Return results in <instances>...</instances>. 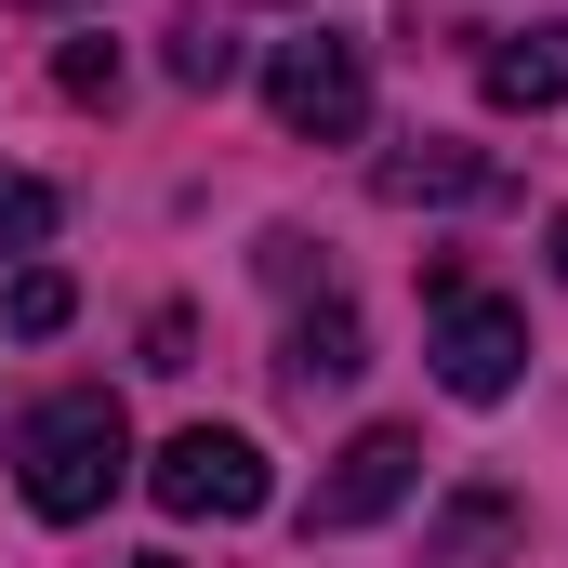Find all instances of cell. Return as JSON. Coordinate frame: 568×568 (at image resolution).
<instances>
[{
  "mask_svg": "<svg viewBox=\"0 0 568 568\" xmlns=\"http://www.w3.org/2000/svg\"><path fill=\"white\" fill-rule=\"evenodd\" d=\"M133 476V424H120V397L106 384H80V397H40L27 436H13V489H27V516H53V529H80V516H106V489Z\"/></svg>",
  "mask_w": 568,
  "mask_h": 568,
  "instance_id": "obj_1",
  "label": "cell"
},
{
  "mask_svg": "<svg viewBox=\"0 0 568 568\" xmlns=\"http://www.w3.org/2000/svg\"><path fill=\"white\" fill-rule=\"evenodd\" d=\"M424 304H436V384H449L463 410L516 397V371H529V317H516L503 291H476L463 265H436V278H424Z\"/></svg>",
  "mask_w": 568,
  "mask_h": 568,
  "instance_id": "obj_2",
  "label": "cell"
},
{
  "mask_svg": "<svg viewBox=\"0 0 568 568\" xmlns=\"http://www.w3.org/2000/svg\"><path fill=\"white\" fill-rule=\"evenodd\" d=\"M265 106H278V133H304V145L371 133V53H357L344 27H291L278 53H265Z\"/></svg>",
  "mask_w": 568,
  "mask_h": 568,
  "instance_id": "obj_3",
  "label": "cell"
},
{
  "mask_svg": "<svg viewBox=\"0 0 568 568\" xmlns=\"http://www.w3.org/2000/svg\"><path fill=\"white\" fill-rule=\"evenodd\" d=\"M145 489H159V516H212V529H239V516H265V449L239 424H185L159 436V463H145Z\"/></svg>",
  "mask_w": 568,
  "mask_h": 568,
  "instance_id": "obj_4",
  "label": "cell"
},
{
  "mask_svg": "<svg viewBox=\"0 0 568 568\" xmlns=\"http://www.w3.org/2000/svg\"><path fill=\"white\" fill-rule=\"evenodd\" d=\"M410 489H424V436H410V424H371V436H344V449H331V476L304 489V542H344V529L397 516Z\"/></svg>",
  "mask_w": 568,
  "mask_h": 568,
  "instance_id": "obj_5",
  "label": "cell"
},
{
  "mask_svg": "<svg viewBox=\"0 0 568 568\" xmlns=\"http://www.w3.org/2000/svg\"><path fill=\"white\" fill-rule=\"evenodd\" d=\"M516 542H529V503L516 489H449L436 503V529H424V568H516Z\"/></svg>",
  "mask_w": 568,
  "mask_h": 568,
  "instance_id": "obj_6",
  "label": "cell"
},
{
  "mask_svg": "<svg viewBox=\"0 0 568 568\" xmlns=\"http://www.w3.org/2000/svg\"><path fill=\"white\" fill-rule=\"evenodd\" d=\"M476 93H489V106H516V120L568 106V13L516 27V40H489V53H476Z\"/></svg>",
  "mask_w": 568,
  "mask_h": 568,
  "instance_id": "obj_7",
  "label": "cell"
},
{
  "mask_svg": "<svg viewBox=\"0 0 568 568\" xmlns=\"http://www.w3.org/2000/svg\"><path fill=\"white\" fill-rule=\"evenodd\" d=\"M371 371V331H357V304H317V317H291V344H278V384L291 397H344Z\"/></svg>",
  "mask_w": 568,
  "mask_h": 568,
  "instance_id": "obj_8",
  "label": "cell"
},
{
  "mask_svg": "<svg viewBox=\"0 0 568 568\" xmlns=\"http://www.w3.org/2000/svg\"><path fill=\"white\" fill-rule=\"evenodd\" d=\"M371 185H384V199H397V212H424V199H489V185H503V172H489V159H476V145H384V172H371Z\"/></svg>",
  "mask_w": 568,
  "mask_h": 568,
  "instance_id": "obj_9",
  "label": "cell"
},
{
  "mask_svg": "<svg viewBox=\"0 0 568 568\" xmlns=\"http://www.w3.org/2000/svg\"><path fill=\"white\" fill-rule=\"evenodd\" d=\"M40 239H53V185H40V172H0V265L40 252Z\"/></svg>",
  "mask_w": 568,
  "mask_h": 568,
  "instance_id": "obj_10",
  "label": "cell"
},
{
  "mask_svg": "<svg viewBox=\"0 0 568 568\" xmlns=\"http://www.w3.org/2000/svg\"><path fill=\"white\" fill-rule=\"evenodd\" d=\"M172 80H185V93H225V80H239V40H225V27L199 13V27L172 40Z\"/></svg>",
  "mask_w": 568,
  "mask_h": 568,
  "instance_id": "obj_11",
  "label": "cell"
},
{
  "mask_svg": "<svg viewBox=\"0 0 568 568\" xmlns=\"http://www.w3.org/2000/svg\"><path fill=\"white\" fill-rule=\"evenodd\" d=\"M67 317H80V291L53 278V265H27V278H13V331H27V344H53Z\"/></svg>",
  "mask_w": 568,
  "mask_h": 568,
  "instance_id": "obj_12",
  "label": "cell"
},
{
  "mask_svg": "<svg viewBox=\"0 0 568 568\" xmlns=\"http://www.w3.org/2000/svg\"><path fill=\"white\" fill-rule=\"evenodd\" d=\"M53 80H67V106H120V53H106V40H67Z\"/></svg>",
  "mask_w": 568,
  "mask_h": 568,
  "instance_id": "obj_13",
  "label": "cell"
},
{
  "mask_svg": "<svg viewBox=\"0 0 568 568\" xmlns=\"http://www.w3.org/2000/svg\"><path fill=\"white\" fill-rule=\"evenodd\" d=\"M556 278H568V212H556Z\"/></svg>",
  "mask_w": 568,
  "mask_h": 568,
  "instance_id": "obj_14",
  "label": "cell"
},
{
  "mask_svg": "<svg viewBox=\"0 0 568 568\" xmlns=\"http://www.w3.org/2000/svg\"><path fill=\"white\" fill-rule=\"evenodd\" d=\"M120 568H185V556H120Z\"/></svg>",
  "mask_w": 568,
  "mask_h": 568,
  "instance_id": "obj_15",
  "label": "cell"
}]
</instances>
